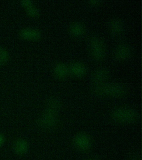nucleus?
<instances>
[{"instance_id":"f257e3e1","label":"nucleus","mask_w":142,"mask_h":160,"mask_svg":"<svg viewBox=\"0 0 142 160\" xmlns=\"http://www.w3.org/2000/svg\"><path fill=\"white\" fill-rule=\"evenodd\" d=\"M93 92L98 96L119 98L124 96L127 90L123 85L104 83L95 85L93 88Z\"/></svg>"},{"instance_id":"f03ea898","label":"nucleus","mask_w":142,"mask_h":160,"mask_svg":"<svg viewBox=\"0 0 142 160\" xmlns=\"http://www.w3.org/2000/svg\"><path fill=\"white\" fill-rule=\"evenodd\" d=\"M111 117L113 121L118 123H132L138 119V115L132 109L120 107L112 111Z\"/></svg>"},{"instance_id":"7ed1b4c3","label":"nucleus","mask_w":142,"mask_h":160,"mask_svg":"<svg viewBox=\"0 0 142 160\" xmlns=\"http://www.w3.org/2000/svg\"><path fill=\"white\" fill-rule=\"evenodd\" d=\"M90 50L93 59L96 61L103 60L105 56L104 43L99 37L93 36L90 39Z\"/></svg>"},{"instance_id":"20e7f679","label":"nucleus","mask_w":142,"mask_h":160,"mask_svg":"<svg viewBox=\"0 0 142 160\" xmlns=\"http://www.w3.org/2000/svg\"><path fill=\"white\" fill-rule=\"evenodd\" d=\"M42 33L38 29L33 28H26L22 29L19 32V36L25 41H38L42 37Z\"/></svg>"},{"instance_id":"39448f33","label":"nucleus","mask_w":142,"mask_h":160,"mask_svg":"<svg viewBox=\"0 0 142 160\" xmlns=\"http://www.w3.org/2000/svg\"><path fill=\"white\" fill-rule=\"evenodd\" d=\"M57 112L47 109V111L40 120L42 127L49 128L54 126L57 121Z\"/></svg>"},{"instance_id":"423d86ee","label":"nucleus","mask_w":142,"mask_h":160,"mask_svg":"<svg viewBox=\"0 0 142 160\" xmlns=\"http://www.w3.org/2000/svg\"><path fill=\"white\" fill-rule=\"evenodd\" d=\"M76 147L81 151H86L91 147V141L90 138L84 133H79L74 139Z\"/></svg>"},{"instance_id":"0eeeda50","label":"nucleus","mask_w":142,"mask_h":160,"mask_svg":"<svg viewBox=\"0 0 142 160\" xmlns=\"http://www.w3.org/2000/svg\"><path fill=\"white\" fill-rule=\"evenodd\" d=\"M21 5L25 10L27 16L30 18H35L39 16V10L34 5L33 1L29 0H24L21 1Z\"/></svg>"},{"instance_id":"6e6552de","label":"nucleus","mask_w":142,"mask_h":160,"mask_svg":"<svg viewBox=\"0 0 142 160\" xmlns=\"http://www.w3.org/2000/svg\"><path fill=\"white\" fill-rule=\"evenodd\" d=\"M109 76V72L107 68H100L96 70L93 74L92 80L95 85L104 83Z\"/></svg>"},{"instance_id":"1a4fd4ad","label":"nucleus","mask_w":142,"mask_h":160,"mask_svg":"<svg viewBox=\"0 0 142 160\" xmlns=\"http://www.w3.org/2000/svg\"><path fill=\"white\" fill-rule=\"evenodd\" d=\"M131 49L129 46L126 44L120 45L116 48L115 57L119 61H123L128 58L130 56Z\"/></svg>"},{"instance_id":"9d476101","label":"nucleus","mask_w":142,"mask_h":160,"mask_svg":"<svg viewBox=\"0 0 142 160\" xmlns=\"http://www.w3.org/2000/svg\"><path fill=\"white\" fill-rule=\"evenodd\" d=\"M109 30L113 36L118 37L121 36L124 31V26L121 21L114 19L111 21L109 24Z\"/></svg>"},{"instance_id":"9b49d317","label":"nucleus","mask_w":142,"mask_h":160,"mask_svg":"<svg viewBox=\"0 0 142 160\" xmlns=\"http://www.w3.org/2000/svg\"><path fill=\"white\" fill-rule=\"evenodd\" d=\"M70 72L69 68L64 63L59 62L53 68V72L58 78L63 79L66 77Z\"/></svg>"},{"instance_id":"f8f14e48","label":"nucleus","mask_w":142,"mask_h":160,"mask_svg":"<svg viewBox=\"0 0 142 160\" xmlns=\"http://www.w3.org/2000/svg\"><path fill=\"white\" fill-rule=\"evenodd\" d=\"M69 71L76 77H80L85 74L86 68L81 62H76L69 68Z\"/></svg>"},{"instance_id":"ddd939ff","label":"nucleus","mask_w":142,"mask_h":160,"mask_svg":"<svg viewBox=\"0 0 142 160\" xmlns=\"http://www.w3.org/2000/svg\"><path fill=\"white\" fill-rule=\"evenodd\" d=\"M29 145L28 142L24 139L17 140L15 142L13 149L15 152L18 155H23L28 151Z\"/></svg>"},{"instance_id":"4468645a","label":"nucleus","mask_w":142,"mask_h":160,"mask_svg":"<svg viewBox=\"0 0 142 160\" xmlns=\"http://www.w3.org/2000/svg\"><path fill=\"white\" fill-rule=\"evenodd\" d=\"M69 30L71 34L76 37H79L83 36L85 31L84 26L79 22L72 24L70 27Z\"/></svg>"},{"instance_id":"2eb2a0df","label":"nucleus","mask_w":142,"mask_h":160,"mask_svg":"<svg viewBox=\"0 0 142 160\" xmlns=\"http://www.w3.org/2000/svg\"><path fill=\"white\" fill-rule=\"evenodd\" d=\"M9 52L5 48L0 46V66L6 64L9 61Z\"/></svg>"},{"instance_id":"dca6fc26","label":"nucleus","mask_w":142,"mask_h":160,"mask_svg":"<svg viewBox=\"0 0 142 160\" xmlns=\"http://www.w3.org/2000/svg\"><path fill=\"white\" fill-rule=\"evenodd\" d=\"M48 109L58 112L60 108L61 104L59 101L55 98H51L48 102Z\"/></svg>"},{"instance_id":"f3484780","label":"nucleus","mask_w":142,"mask_h":160,"mask_svg":"<svg viewBox=\"0 0 142 160\" xmlns=\"http://www.w3.org/2000/svg\"><path fill=\"white\" fill-rule=\"evenodd\" d=\"M101 3L100 1H88V4L92 6H98Z\"/></svg>"},{"instance_id":"a211bd4d","label":"nucleus","mask_w":142,"mask_h":160,"mask_svg":"<svg viewBox=\"0 0 142 160\" xmlns=\"http://www.w3.org/2000/svg\"><path fill=\"white\" fill-rule=\"evenodd\" d=\"M5 138L4 136L2 134H0V147L4 143Z\"/></svg>"},{"instance_id":"6ab92c4d","label":"nucleus","mask_w":142,"mask_h":160,"mask_svg":"<svg viewBox=\"0 0 142 160\" xmlns=\"http://www.w3.org/2000/svg\"><path fill=\"white\" fill-rule=\"evenodd\" d=\"M130 160H141L140 158L138 157H135L131 159Z\"/></svg>"},{"instance_id":"aec40b11","label":"nucleus","mask_w":142,"mask_h":160,"mask_svg":"<svg viewBox=\"0 0 142 160\" xmlns=\"http://www.w3.org/2000/svg\"></svg>"}]
</instances>
